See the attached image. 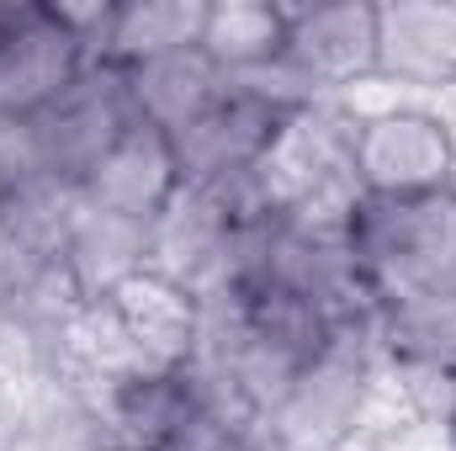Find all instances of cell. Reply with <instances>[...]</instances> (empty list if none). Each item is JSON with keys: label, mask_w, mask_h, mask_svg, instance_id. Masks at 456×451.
<instances>
[{"label": "cell", "mask_w": 456, "mask_h": 451, "mask_svg": "<svg viewBox=\"0 0 456 451\" xmlns=\"http://www.w3.org/2000/svg\"><path fill=\"white\" fill-rule=\"evenodd\" d=\"M303 107L249 86V80H228V91L181 133H170L175 144V165L186 186H233L249 181L271 165V154L281 149L287 127L297 122Z\"/></svg>", "instance_id": "obj_4"}, {"label": "cell", "mask_w": 456, "mask_h": 451, "mask_svg": "<svg viewBox=\"0 0 456 451\" xmlns=\"http://www.w3.org/2000/svg\"><path fill=\"white\" fill-rule=\"evenodd\" d=\"M127 91H133L138 122H149L159 133H181L228 91V75L202 48H181V53H165L149 64H133Z\"/></svg>", "instance_id": "obj_12"}, {"label": "cell", "mask_w": 456, "mask_h": 451, "mask_svg": "<svg viewBox=\"0 0 456 451\" xmlns=\"http://www.w3.org/2000/svg\"><path fill=\"white\" fill-rule=\"evenodd\" d=\"M202 53L228 80L265 75L287 53V5H271V0H218V5H208Z\"/></svg>", "instance_id": "obj_15"}, {"label": "cell", "mask_w": 456, "mask_h": 451, "mask_svg": "<svg viewBox=\"0 0 456 451\" xmlns=\"http://www.w3.org/2000/svg\"><path fill=\"white\" fill-rule=\"evenodd\" d=\"M181 165H175V144L170 133L138 122L117 138L112 149L96 160V170L80 181V202L91 213L127 218V224L154 228L165 218V208L181 197Z\"/></svg>", "instance_id": "obj_9"}, {"label": "cell", "mask_w": 456, "mask_h": 451, "mask_svg": "<svg viewBox=\"0 0 456 451\" xmlns=\"http://www.w3.org/2000/svg\"><path fill=\"white\" fill-rule=\"evenodd\" d=\"M32 122H37V144H43L48 176L80 186L117 138L127 127H138V107H133V91H127V70L96 59L64 96H53Z\"/></svg>", "instance_id": "obj_5"}, {"label": "cell", "mask_w": 456, "mask_h": 451, "mask_svg": "<svg viewBox=\"0 0 456 451\" xmlns=\"http://www.w3.org/2000/svg\"><path fill=\"white\" fill-rule=\"evenodd\" d=\"M340 234L371 314L456 292V186L425 197H355Z\"/></svg>", "instance_id": "obj_1"}, {"label": "cell", "mask_w": 456, "mask_h": 451, "mask_svg": "<svg viewBox=\"0 0 456 451\" xmlns=\"http://www.w3.org/2000/svg\"><path fill=\"white\" fill-rule=\"evenodd\" d=\"M446 112H452V122H456V96H452V102H446Z\"/></svg>", "instance_id": "obj_18"}, {"label": "cell", "mask_w": 456, "mask_h": 451, "mask_svg": "<svg viewBox=\"0 0 456 451\" xmlns=\"http://www.w3.org/2000/svg\"><path fill=\"white\" fill-rule=\"evenodd\" d=\"M149 234L154 228L127 224V218H107V213H91L80 202V224L69 234V250H64V271L80 292L86 308L107 303L122 282H133L138 271H149Z\"/></svg>", "instance_id": "obj_14"}, {"label": "cell", "mask_w": 456, "mask_h": 451, "mask_svg": "<svg viewBox=\"0 0 456 451\" xmlns=\"http://www.w3.org/2000/svg\"><path fill=\"white\" fill-rule=\"evenodd\" d=\"M208 27V0H133V5H107V27L96 37V59L117 70L202 48Z\"/></svg>", "instance_id": "obj_13"}, {"label": "cell", "mask_w": 456, "mask_h": 451, "mask_svg": "<svg viewBox=\"0 0 456 451\" xmlns=\"http://www.w3.org/2000/svg\"><path fill=\"white\" fill-rule=\"evenodd\" d=\"M75 224H80V186H69V181L43 176L32 186H16L11 197H0V255H5V276L64 266V250H69Z\"/></svg>", "instance_id": "obj_11"}, {"label": "cell", "mask_w": 456, "mask_h": 451, "mask_svg": "<svg viewBox=\"0 0 456 451\" xmlns=\"http://www.w3.org/2000/svg\"><path fill=\"white\" fill-rule=\"evenodd\" d=\"M393 377L377 350V314L345 324L340 335L314 356L287 398L260 420L271 451H350L387 409Z\"/></svg>", "instance_id": "obj_2"}, {"label": "cell", "mask_w": 456, "mask_h": 451, "mask_svg": "<svg viewBox=\"0 0 456 451\" xmlns=\"http://www.w3.org/2000/svg\"><path fill=\"white\" fill-rule=\"evenodd\" d=\"M355 197H425L456 186V122L441 102L355 96L350 133Z\"/></svg>", "instance_id": "obj_3"}, {"label": "cell", "mask_w": 456, "mask_h": 451, "mask_svg": "<svg viewBox=\"0 0 456 451\" xmlns=\"http://www.w3.org/2000/svg\"><path fill=\"white\" fill-rule=\"evenodd\" d=\"M43 176H48V160H43V144H37V122L0 112V197H11L16 186H32Z\"/></svg>", "instance_id": "obj_16"}, {"label": "cell", "mask_w": 456, "mask_h": 451, "mask_svg": "<svg viewBox=\"0 0 456 451\" xmlns=\"http://www.w3.org/2000/svg\"><path fill=\"white\" fill-rule=\"evenodd\" d=\"M91 404L107 441L133 451H165L213 398L191 366H122L91 382Z\"/></svg>", "instance_id": "obj_8"}, {"label": "cell", "mask_w": 456, "mask_h": 451, "mask_svg": "<svg viewBox=\"0 0 456 451\" xmlns=\"http://www.w3.org/2000/svg\"><path fill=\"white\" fill-rule=\"evenodd\" d=\"M377 96L403 102H452L456 96V5L446 0H398L377 21Z\"/></svg>", "instance_id": "obj_7"}, {"label": "cell", "mask_w": 456, "mask_h": 451, "mask_svg": "<svg viewBox=\"0 0 456 451\" xmlns=\"http://www.w3.org/2000/svg\"><path fill=\"white\" fill-rule=\"evenodd\" d=\"M133 366H191L202 335V303L159 271H138L102 303Z\"/></svg>", "instance_id": "obj_10"}, {"label": "cell", "mask_w": 456, "mask_h": 451, "mask_svg": "<svg viewBox=\"0 0 456 451\" xmlns=\"http://www.w3.org/2000/svg\"><path fill=\"white\" fill-rule=\"evenodd\" d=\"M102 451H133V447H117V441H107V447H102Z\"/></svg>", "instance_id": "obj_17"}, {"label": "cell", "mask_w": 456, "mask_h": 451, "mask_svg": "<svg viewBox=\"0 0 456 451\" xmlns=\"http://www.w3.org/2000/svg\"><path fill=\"white\" fill-rule=\"evenodd\" d=\"M377 21L382 5L366 0L287 5V64L308 80L319 102L366 96L377 80Z\"/></svg>", "instance_id": "obj_6"}]
</instances>
